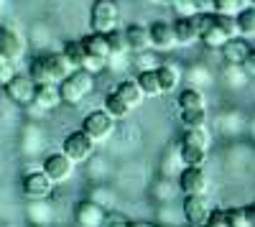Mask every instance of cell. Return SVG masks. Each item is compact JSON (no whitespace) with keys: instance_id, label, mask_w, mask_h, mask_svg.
Wrapping results in <instances>:
<instances>
[{"instance_id":"obj_40","label":"cell","mask_w":255,"mask_h":227,"mask_svg":"<svg viewBox=\"0 0 255 227\" xmlns=\"http://www.w3.org/2000/svg\"><path fill=\"white\" fill-rule=\"evenodd\" d=\"M240 67H243V72H245L248 77H253V79H255V49H250V51H248V56H245V61H243Z\"/></svg>"},{"instance_id":"obj_25","label":"cell","mask_w":255,"mask_h":227,"mask_svg":"<svg viewBox=\"0 0 255 227\" xmlns=\"http://www.w3.org/2000/svg\"><path fill=\"white\" fill-rule=\"evenodd\" d=\"M179 110H207V100H204L202 90L186 87L179 95Z\"/></svg>"},{"instance_id":"obj_28","label":"cell","mask_w":255,"mask_h":227,"mask_svg":"<svg viewBox=\"0 0 255 227\" xmlns=\"http://www.w3.org/2000/svg\"><path fill=\"white\" fill-rule=\"evenodd\" d=\"M105 38H108V46H110V56H125L128 51V38H125V31L120 28H113L105 33Z\"/></svg>"},{"instance_id":"obj_18","label":"cell","mask_w":255,"mask_h":227,"mask_svg":"<svg viewBox=\"0 0 255 227\" xmlns=\"http://www.w3.org/2000/svg\"><path fill=\"white\" fill-rule=\"evenodd\" d=\"M79 44L84 49V56H97V59H110V46H108V38H105V33H90L79 38Z\"/></svg>"},{"instance_id":"obj_26","label":"cell","mask_w":255,"mask_h":227,"mask_svg":"<svg viewBox=\"0 0 255 227\" xmlns=\"http://www.w3.org/2000/svg\"><path fill=\"white\" fill-rule=\"evenodd\" d=\"M199 41H202L204 46H209V49H222L227 41H230V36H227L220 26H215V18H212V26L199 36Z\"/></svg>"},{"instance_id":"obj_20","label":"cell","mask_w":255,"mask_h":227,"mask_svg":"<svg viewBox=\"0 0 255 227\" xmlns=\"http://www.w3.org/2000/svg\"><path fill=\"white\" fill-rule=\"evenodd\" d=\"M248 51H250V44H248L245 38H240V36L230 38L227 44L222 46V56H225V61H227V64H235V67H240L243 61H245Z\"/></svg>"},{"instance_id":"obj_1","label":"cell","mask_w":255,"mask_h":227,"mask_svg":"<svg viewBox=\"0 0 255 227\" xmlns=\"http://www.w3.org/2000/svg\"><path fill=\"white\" fill-rule=\"evenodd\" d=\"M209 148V130L207 125L199 128H184V135L179 140V161L184 166H202Z\"/></svg>"},{"instance_id":"obj_29","label":"cell","mask_w":255,"mask_h":227,"mask_svg":"<svg viewBox=\"0 0 255 227\" xmlns=\"http://www.w3.org/2000/svg\"><path fill=\"white\" fill-rule=\"evenodd\" d=\"M243 8H248V0H212V13H220V15L235 18Z\"/></svg>"},{"instance_id":"obj_10","label":"cell","mask_w":255,"mask_h":227,"mask_svg":"<svg viewBox=\"0 0 255 227\" xmlns=\"http://www.w3.org/2000/svg\"><path fill=\"white\" fill-rule=\"evenodd\" d=\"M207 174L202 166H184L179 171V189L184 192V197L189 194H207Z\"/></svg>"},{"instance_id":"obj_6","label":"cell","mask_w":255,"mask_h":227,"mask_svg":"<svg viewBox=\"0 0 255 227\" xmlns=\"http://www.w3.org/2000/svg\"><path fill=\"white\" fill-rule=\"evenodd\" d=\"M82 130L87 133L95 143H102V140H108L115 130V120L105 113V110H92L87 117L82 120Z\"/></svg>"},{"instance_id":"obj_42","label":"cell","mask_w":255,"mask_h":227,"mask_svg":"<svg viewBox=\"0 0 255 227\" xmlns=\"http://www.w3.org/2000/svg\"><path fill=\"white\" fill-rule=\"evenodd\" d=\"M248 215H250V222H253V227H255V202L248 207Z\"/></svg>"},{"instance_id":"obj_47","label":"cell","mask_w":255,"mask_h":227,"mask_svg":"<svg viewBox=\"0 0 255 227\" xmlns=\"http://www.w3.org/2000/svg\"><path fill=\"white\" fill-rule=\"evenodd\" d=\"M158 227H171V225H158Z\"/></svg>"},{"instance_id":"obj_3","label":"cell","mask_w":255,"mask_h":227,"mask_svg":"<svg viewBox=\"0 0 255 227\" xmlns=\"http://www.w3.org/2000/svg\"><path fill=\"white\" fill-rule=\"evenodd\" d=\"M92 90H95V74L84 72V69H72L67 77L59 82L61 102H67V105H77V102H82L87 95H92Z\"/></svg>"},{"instance_id":"obj_31","label":"cell","mask_w":255,"mask_h":227,"mask_svg":"<svg viewBox=\"0 0 255 227\" xmlns=\"http://www.w3.org/2000/svg\"><path fill=\"white\" fill-rule=\"evenodd\" d=\"M181 79H186V82H189V87H194V90H199L202 85H209V82H212V77H209V72H207L204 67L184 69V72H181Z\"/></svg>"},{"instance_id":"obj_13","label":"cell","mask_w":255,"mask_h":227,"mask_svg":"<svg viewBox=\"0 0 255 227\" xmlns=\"http://www.w3.org/2000/svg\"><path fill=\"white\" fill-rule=\"evenodd\" d=\"M26 54V44H23V38H20L13 28H5V26H0V56H5L8 61H20Z\"/></svg>"},{"instance_id":"obj_38","label":"cell","mask_w":255,"mask_h":227,"mask_svg":"<svg viewBox=\"0 0 255 227\" xmlns=\"http://www.w3.org/2000/svg\"><path fill=\"white\" fill-rule=\"evenodd\" d=\"M225 77H227V79H232V82H230L232 87H240L243 82H245V77H248V74L243 72V67H235V64H227V72H225Z\"/></svg>"},{"instance_id":"obj_44","label":"cell","mask_w":255,"mask_h":227,"mask_svg":"<svg viewBox=\"0 0 255 227\" xmlns=\"http://www.w3.org/2000/svg\"><path fill=\"white\" fill-rule=\"evenodd\" d=\"M158 3H168V5H171V3H174V0H158Z\"/></svg>"},{"instance_id":"obj_12","label":"cell","mask_w":255,"mask_h":227,"mask_svg":"<svg viewBox=\"0 0 255 227\" xmlns=\"http://www.w3.org/2000/svg\"><path fill=\"white\" fill-rule=\"evenodd\" d=\"M148 36H151V49L153 51H171L176 49V36H174V26L168 20H156L148 26Z\"/></svg>"},{"instance_id":"obj_43","label":"cell","mask_w":255,"mask_h":227,"mask_svg":"<svg viewBox=\"0 0 255 227\" xmlns=\"http://www.w3.org/2000/svg\"><path fill=\"white\" fill-rule=\"evenodd\" d=\"M128 227H153V225H148V222H130Z\"/></svg>"},{"instance_id":"obj_11","label":"cell","mask_w":255,"mask_h":227,"mask_svg":"<svg viewBox=\"0 0 255 227\" xmlns=\"http://www.w3.org/2000/svg\"><path fill=\"white\" fill-rule=\"evenodd\" d=\"M44 171L54 184H64L67 179H72L74 174V161L69 156H64V153H51L46 161H44Z\"/></svg>"},{"instance_id":"obj_39","label":"cell","mask_w":255,"mask_h":227,"mask_svg":"<svg viewBox=\"0 0 255 227\" xmlns=\"http://www.w3.org/2000/svg\"><path fill=\"white\" fill-rule=\"evenodd\" d=\"M204 227H230V222H227V212H225V210H212V212H209V220H207Z\"/></svg>"},{"instance_id":"obj_23","label":"cell","mask_w":255,"mask_h":227,"mask_svg":"<svg viewBox=\"0 0 255 227\" xmlns=\"http://www.w3.org/2000/svg\"><path fill=\"white\" fill-rule=\"evenodd\" d=\"M235 26L240 38H255V8L248 5L235 15Z\"/></svg>"},{"instance_id":"obj_2","label":"cell","mask_w":255,"mask_h":227,"mask_svg":"<svg viewBox=\"0 0 255 227\" xmlns=\"http://www.w3.org/2000/svg\"><path fill=\"white\" fill-rule=\"evenodd\" d=\"M72 72L69 61L64 59L61 54H44L36 56L28 67V77L36 82V85H59Z\"/></svg>"},{"instance_id":"obj_46","label":"cell","mask_w":255,"mask_h":227,"mask_svg":"<svg viewBox=\"0 0 255 227\" xmlns=\"http://www.w3.org/2000/svg\"><path fill=\"white\" fill-rule=\"evenodd\" d=\"M0 227H8V225H5V222H0Z\"/></svg>"},{"instance_id":"obj_33","label":"cell","mask_w":255,"mask_h":227,"mask_svg":"<svg viewBox=\"0 0 255 227\" xmlns=\"http://www.w3.org/2000/svg\"><path fill=\"white\" fill-rule=\"evenodd\" d=\"M227 222H230V227H253L248 207H243V210H227Z\"/></svg>"},{"instance_id":"obj_5","label":"cell","mask_w":255,"mask_h":227,"mask_svg":"<svg viewBox=\"0 0 255 227\" xmlns=\"http://www.w3.org/2000/svg\"><path fill=\"white\" fill-rule=\"evenodd\" d=\"M5 90V97L18 108H31L33 105V95H36V82L26 74H13V79L3 87Z\"/></svg>"},{"instance_id":"obj_30","label":"cell","mask_w":255,"mask_h":227,"mask_svg":"<svg viewBox=\"0 0 255 227\" xmlns=\"http://www.w3.org/2000/svg\"><path fill=\"white\" fill-rule=\"evenodd\" d=\"M61 56L69 61L72 69H79L82 61H84V49H82L79 41H67V44H64V49H61Z\"/></svg>"},{"instance_id":"obj_22","label":"cell","mask_w":255,"mask_h":227,"mask_svg":"<svg viewBox=\"0 0 255 227\" xmlns=\"http://www.w3.org/2000/svg\"><path fill=\"white\" fill-rule=\"evenodd\" d=\"M115 95H118L130 110L138 108L140 102H143V92H140V87L135 85V79H133V82H120V85L115 87Z\"/></svg>"},{"instance_id":"obj_24","label":"cell","mask_w":255,"mask_h":227,"mask_svg":"<svg viewBox=\"0 0 255 227\" xmlns=\"http://www.w3.org/2000/svg\"><path fill=\"white\" fill-rule=\"evenodd\" d=\"M135 85L140 87L143 97H158V95H161V85H158L156 69H145V72H138V77H135Z\"/></svg>"},{"instance_id":"obj_37","label":"cell","mask_w":255,"mask_h":227,"mask_svg":"<svg viewBox=\"0 0 255 227\" xmlns=\"http://www.w3.org/2000/svg\"><path fill=\"white\" fill-rule=\"evenodd\" d=\"M13 74H15L13 61H8L5 56H0V87H5L8 82L13 79Z\"/></svg>"},{"instance_id":"obj_14","label":"cell","mask_w":255,"mask_h":227,"mask_svg":"<svg viewBox=\"0 0 255 227\" xmlns=\"http://www.w3.org/2000/svg\"><path fill=\"white\" fill-rule=\"evenodd\" d=\"M102 215H105V210L92 199H82V202L74 204V220L82 227H100Z\"/></svg>"},{"instance_id":"obj_41","label":"cell","mask_w":255,"mask_h":227,"mask_svg":"<svg viewBox=\"0 0 255 227\" xmlns=\"http://www.w3.org/2000/svg\"><path fill=\"white\" fill-rule=\"evenodd\" d=\"M194 13H212V0H189Z\"/></svg>"},{"instance_id":"obj_36","label":"cell","mask_w":255,"mask_h":227,"mask_svg":"<svg viewBox=\"0 0 255 227\" xmlns=\"http://www.w3.org/2000/svg\"><path fill=\"white\" fill-rule=\"evenodd\" d=\"M108 67V59H97V56H84V61H82V67L79 69H84V72H90V74H97L100 69H105Z\"/></svg>"},{"instance_id":"obj_17","label":"cell","mask_w":255,"mask_h":227,"mask_svg":"<svg viewBox=\"0 0 255 227\" xmlns=\"http://www.w3.org/2000/svg\"><path fill=\"white\" fill-rule=\"evenodd\" d=\"M125 38H128V49L133 54L148 51L151 49V36H148V26L143 23H130L125 28Z\"/></svg>"},{"instance_id":"obj_32","label":"cell","mask_w":255,"mask_h":227,"mask_svg":"<svg viewBox=\"0 0 255 227\" xmlns=\"http://www.w3.org/2000/svg\"><path fill=\"white\" fill-rule=\"evenodd\" d=\"M184 128H199L207 125V110H181Z\"/></svg>"},{"instance_id":"obj_19","label":"cell","mask_w":255,"mask_h":227,"mask_svg":"<svg viewBox=\"0 0 255 227\" xmlns=\"http://www.w3.org/2000/svg\"><path fill=\"white\" fill-rule=\"evenodd\" d=\"M33 105L41 108V110H54V108H59V105H61L59 85H36Z\"/></svg>"},{"instance_id":"obj_35","label":"cell","mask_w":255,"mask_h":227,"mask_svg":"<svg viewBox=\"0 0 255 227\" xmlns=\"http://www.w3.org/2000/svg\"><path fill=\"white\" fill-rule=\"evenodd\" d=\"M130 222H128L120 212H105L102 215V222H100V227H128Z\"/></svg>"},{"instance_id":"obj_9","label":"cell","mask_w":255,"mask_h":227,"mask_svg":"<svg viewBox=\"0 0 255 227\" xmlns=\"http://www.w3.org/2000/svg\"><path fill=\"white\" fill-rule=\"evenodd\" d=\"M181 212H184L186 225H191V227H204L207 220H209L212 207H209V202H207L204 194H189V197H184Z\"/></svg>"},{"instance_id":"obj_34","label":"cell","mask_w":255,"mask_h":227,"mask_svg":"<svg viewBox=\"0 0 255 227\" xmlns=\"http://www.w3.org/2000/svg\"><path fill=\"white\" fill-rule=\"evenodd\" d=\"M161 64V59L156 56L153 49H148V51H140L138 54V72H145V69H156Z\"/></svg>"},{"instance_id":"obj_4","label":"cell","mask_w":255,"mask_h":227,"mask_svg":"<svg viewBox=\"0 0 255 227\" xmlns=\"http://www.w3.org/2000/svg\"><path fill=\"white\" fill-rule=\"evenodd\" d=\"M118 20H120V8L115 0H95L90 10V26L95 33H108L118 28Z\"/></svg>"},{"instance_id":"obj_48","label":"cell","mask_w":255,"mask_h":227,"mask_svg":"<svg viewBox=\"0 0 255 227\" xmlns=\"http://www.w3.org/2000/svg\"><path fill=\"white\" fill-rule=\"evenodd\" d=\"M0 5H3V0H0Z\"/></svg>"},{"instance_id":"obj_27","label":"cell","mask_w":255,"mask_h":227,"mask_svg":"<svg viewBox=\"0 0 255 227\" xmlns=\"http://www.w3.org/2000/svg\"><path fill=\"white\" fill-rule=\"evenodd\" d=\"M105 113H108V115L118 122V120H125L128 115H130V108H128L115 92H110L108 97H105Z\"/></svg>"},{"instance_id":"obj_15","label":"cell","mask_w":255,"mask_h":227,"mask_svg":"<svg viewBox=\"0 0 255 227\" xmlns=\"http://www.w3.org/2000/svg\"><path fill=\"white\" fill-rule=\"evenodd\" d=\"M156 77H158L161 92H174L181 85V67L174 64V61H161L156 67Z\"/></svg>"},{"instance_id":"obj_49","label":"cell","mask_w":255,"mask_h":227,"mask_svg":"<svg viewBox=\"0 0 255 227\" xmlns=\"http://www.w3.org/2000/svg\"><path fill=\"white\" fill-rule=\"evenodd\" d=\"M186 227H191V225H186Z\"/></svg>"},{"instance_id":"obj_7","label":"cell","mask_w":255,"mask_h":227,"mask_svg":"<svg viewBox=\"0 0 255 227\" xmlns=\"http://www.w3.org/2000/svg\"><path fill=\"white\" fill-rule=\"evenodd\" d=\"M20 192L28 202L33 199H49V194L54 192V181L44 174V171H28L20 179Z\"/></svg>"},{"instance_id":"obj_45","label":"cell","mask_w":255,"mask_h":227,"mask_svg":"<svg viewBox=\"0 0 255 227\" xmlns=\"http://www.w3.org/2000/svg\"><path fill=\"white\" fill-rule=\"evenodd\" d=\"M248 5H253V8H255V0H248Z\"/></svg>"},{"instance_id":"obj_16","label":"cell","mask_w":255,"mask_h":227,"mask_svg":"<svg viewBox=\"0 0 255 227\" xmlns=\"http://www.w3.org/2000/svg\"><path fill=\"white\" fill-rule=\"evenodd\" d=\"M26 217L33 227H49L54 222V207L46 204V199H33L26 210Z\"/></svg>"},{"instance_id":"obj_21","label":"cell","mask_w":255,"mask_h":227,"mask_svg":"<svg viewBox=\"0 0 255 227\" xmlns=\"http://www.w3.org/2000/svg\"><path fill=\"white\" fill-rule=\"evenodd\" d=\"M171 26H174V36H176V46H194L199 41V33H197L194 26H191L189 18H179Z\"/></svg>"},{"instance_id":"obj_8","label":"cell","mask_w":255,"mask_h":227,"mask_svg":"<svg viewBox=\"0 0 255 227\" xmlns=\"http://www.w3.org/2000/svg\"><path fill=\"white\" fill-rule=\"evenodd\" d=\"M95 151V140L84 133V130H74L69 133L67 138H64V156H69L74 163H82V161H87Z\"/></svg>"}]
</instances>
